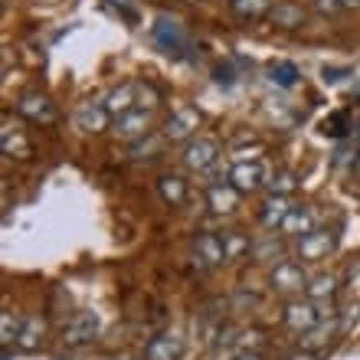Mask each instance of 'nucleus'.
Instances as JSON below:
<instances>
[{"label": "nucleus", "instance_id": "dca6fc26", "mask_svg": "<svg viewBox=\"0 0 360 360\" xmlns=\"http://www.w3.org/2000/svg\"><path fill=\"white\" fill-rule=\"evenodd\" d=\"M138 92H141V89L134 86V82H124V86L112 89V92H108V98H105V108H108V115H115V118L128 115L134 108V102H138Z\"/></svg>", "mask_w": 360, "mask_h": 360}, {"label": "nucleus", "instance_id": "f03ea898", "mask_svg": "<svg viewBox=\"0 0 360 360\" xmlns=\"http://www.w3.org/2000/svg\"><path fill=\"white\" fill-rule=\"evenodd\" d=\"M324 314H331V311H321L318 302H311V298H292V302L285 304L282 318H285V328H288V331L304 334V331H311Z\"/></svg>", "mask_w": 360, "mask_h": 360}, {"label": "nucleus", "instance_id": "7c9ffc66", "mask_svg": "<svg viewBox=\"0 0 360 360\" xmlns=\"http://www.w3.org/2000/svg\"><path fill=\"white\" fill-rule=\"evenodd\" d=\"M233 360H262V357H259V354H249V351H243V354H236V357H233Z\"/></svg>", "mask_w": 360, "mask_h": 360}, {"label": "nucleus", "instance_id": "0eeeda50", "mask_svg": "<svg viewBox=\"0 0 360 360\" xmlns=\"http://www.w3.org/2000/svg\"><path fill=\"white\" fill-rule=\"evenodd\" d=\"M115 138L118 141H141L144 134L151 131V108H131L128 115H122V118H115Z\"/></svg>", "mask_w": 360, "mask_h": 360}, {"label": "nucleus", "instance_id": "a878e982", "mask_svg": "<svg viewBox=\"0 0 360 360\" xmlns=\"http://www.w3.org/2000/svg\"><path fill=\"white\" fill-rule=\"evenodd\" d=\"M4 154H17V158H27L30 154V144H27V138L20 131H10V128H4Z\"/></svg>", "mask_w": 360, "mask_h": 360}, {"label": "nucleus", "instance_id": "f3484780", "mask_svg": "<svg viewBox=\"0 0 360 360\" xmlns=\"http://www.w3.org/2000/svg\"><path fill=\"white\" fill-rule=\"evenodd\" d=\"M288 210H292L288 197H282V193H269L266 203H262V210H259V219H262V226L266 229H275V226H282V219L288 217Z\"/></svg>", "mask_w": 360, "mask_h": 360}, {"label": "nucleus", "instance_id": "423d86ee", "mask_svg": "<svg viewBox=\"0 0 360 360\" xmlns=\"http://www.w3.org/2000/svg\"><path fill=\"white\" fill-rule=\"evenodd\" d=\"M269 282H272L275 292L295 295V292H302L304 285H308V275H304L302 262H295V259H282V262H275Z\"/></svg>", "mask_w": 360, "mask_h": 360}, {"label": "nucleus", "instance_id": "aec40b11", "mask_svg": "<svg viewBox=\"0 0 360 360\" xmlns=\"http://www.w3.org/2000/svg\"><path fill=\"white\" fill-rule=\"evenodd\" d=\"M269 20H272L275 27H282V30H295V27H302V23H304V10L298 7V4L282 0V4H275V7H272Z\"/></svg>", "mask_w": 360, "mask_h": 360}, {"label": "nucleus", "instance_id": "6ab92c4d", "mask_svg": "<svg viewBox=\"0 0 360 360\" xmlns=\"http://www.w3.org/2000/svg\"><path fill=\"white\" fill-rule=\"evenodd\" d=\"M180 357V341L174 334H158L144 347V360H177Z\"/></svg>", "mask_w": 360, "mask_h": 360}, {"label": "nucleus", "instance_id": "6e6552de", "mask_svg": "<svg viewBox=\"0 0 360 360\" xmlns=\"http://www.w3.org/2000/svg\"><path fill=\"white\" fill-rule=\"evenodd\" d=\"M314 229H318V213H314V207L302 203V207L288 210V217L282 219L278 233L288 239H302V236H308V233H314Z\"/></svg>", "mask_w": 360, "mask_h": 360}, {"label": "nucleus", "instance_id": "39448f33", "mask_svg": "<svg viewBox=\"0 0 360 360\" xmlns=\"http://www.w3.org/2000/svg\"><path fill=\"white\" fill-rule=\"evenodd\" d=\"M334 246H338V236H334L328 226H318L314 233H308V236L298 239V259L302 262H321V259H328L334 252Z\"/></svg>", "mask_w": 360, "mask_h": 360}, {"label": "nucleus", "instance_id": "4be33fe9", "mask_svg": "<svg viewBox=\"0 0 360 360\" xmlns=\"http://www.w3.org/2000/svg\"><path fill=\"white\" fill-rule=\"evenodd\" d=\"M272 0H229V10L236 13L239 20H262V17H269L272 13Z\"/></svg>", "mask_w": 360, "mask_h": 360}, {"label": "nucleus", "instance_id": "2f4dec72", "mask_svg": "<svg viewBox=\"0 0 360 360\" xmlns=\"http://www.w3.org/2000/svg\"><path fill=\"white\" fill-rule=\"evenodd\" d=\"M351 285H360V262H357V269L351 266Z\"/></svg>", "mask_w": 360, "mask_h": 360}, {"label": "nucleus", "instance_id": "bb28decb", "mask_svg": "<svg viewBox=\"0 0 360 360\" xmlns=\"http://www.w3.org/2000/svg\"><path fill=\"white\" fill-rule=\"evenodd\" d=\"M223 249H226V259H239L243 256V252H249V239L246 236H239V233H233V229H229V233H223Z\"/></svg>", "mask_w": 360, "mask_h": 360}, {"label": "nucleus", "instance_id": "9d476101", "mask_svg": "<svg viewBox=\"0 0 360 360\" xmlns=\"http://www.w3.org/2000/svg\"><path fill=\"white\" fill-rule=\"evenodd\" d=\"M95 334H98V318H95V311H79L76 318L63 328V341H66L69 347H82V344L95 341Z\"/></svg>", "mask_w": 360, "mask_h": 360}, {"label": "nucleus", "instance_id": "473e14b6", "mask_svg": "<svg viewBox=\"0 0 360 360\" xmlns=\"http://www.w3.org/2000/svg\"><path fill=\"white\" fill-rule=\"evenodd\" d=\"M288 360H314V354L304 351V354H295V357H288Z\"/></svg>", "mask_w": 360, "mask_h": 360}, {"label": "nucleus", "instance_id": "c756f323", "mask_svg": "<svg viewBox=\"0 0 360 360\" xmlns=\"http://www.w3.org/2000/svg\"><path fill=\"white\" fill-rule=\"evenodd\" d=\"M314 10L321 13V17H328V13H338V10H344L341 0H314Z\"/></svg>", "mask_w": 360, "mask_h": 360}, {"label": "nucleus", "instance_id": "b1692460", "mask_svg": "<svg viewBox=\"0 0 360 360\" xmlns=\"http://www.w3.org/2000/svg\"><path fill=\"white\" fill-rule=\"evenodd\" d=\"M39 338H43V321H39V318H27V321H23V331H20V347H23V351H33V347H37L39 344Z\"/></svg>", "mask_w": 360, "mask_h": 360}, {"label": "nucleus", "instance_id": "f257e3e1", "mask_svg": "<svg viewBox=\"0 0 360 360\" xmlns=\"http://www.w3.org/2000/svg\"><path fill=\"white\" fill-rule=\"evenodd\" d=\"M180 161L190 174H210L219 161V144L213 138H193V141H187Z\"/></svg>", "mask_w": 360, "mask_h": 360}, {"label": "nucleus", "instance_id": "7ed1b4c3", "mask_svg": "<svg viewBox=\"0 0 360 360\" xmlns=\"http://www.w3.org/2000/svg\"><path fill=\"white\" fill-rule=\"evenodd\" d=\"M154 43L164 53H171V56H187V49H190L187 33H184V27L174 17H158V23H154Z\"/></svg>", "mask_w": 360, "mask_h": 360}, {"label": "nucleus", "instance_id": "1a4fd4ad", "mask_svg": "<svg viewBox=\"0 0 360 360\" xmlns=\"http://www.w3.org/2000/svg\"><path fill=\"white\" fill-rule=\"evenodd\" d=\"M200 128L197 108H177V112L164 122V141H190Z\"/></svg>", "mask_w": 360, "mask_h": 360}, {"label": "nucleus", "instance_id": "4468645a", "mask_svg": "<svg viewBox=\"0 0 360 360\" xmlns=\"http://www.w3.org/2000/svg\"><path fill=\"white\" fill-rule=\"evenodd\" d=\"M105 124H108V108H105V102H82L76 108V128H82V131H102Z\"/></svg>", "mask_w": 360, "mask_h": 360}, {"label": "nucleus", "instance_id": "f8f14e48", "mask_svg": "<svg viewBox=\"0 0 360 360\" xmlns=\"http://www.w3.org/2000/svg\"><path fill=\"white\" fill-rule=\"evenodd\" d=\"M193 252L203 266H219V262H226V249H223V236L219 233H200L193 239Z\"/></svg>", "mask_w": 360, "mask_h": 360}, {"label": "nucleus", "instance_id": "393cba45", "mask_svg": "<svg viewBox=\"0 0 360 360\" xmlns=\"http://www.w3.org/2000/svg\"><path fill=\"white\" fill-rule=\"evenodd\" d=\"M20 318L13 311H4V318H0V341H4V347H10L13 341H20Z\"/></svg>", "mask_w": 360, "mask_h": 360}, {"label": "nucleus", "instance_id": "c85d7f7f", "mask_svg": "<svg viewBox=\"0 0 360 360\" xmlns=\"http://www.w3.org/2000/svg\"><path fill=\"white\" fill-rule=\"evenodd\" d=\"M154 148H161V138H151V141H134L131 148H128V154H131V158H144V151H154Z\"/></svg>", "mask_w": 360, "mask_h": 360}, {"label": "nucleus", "instance_id": "a211bd4d", "mask_svg": "<svg viewBox=\"0 0 360 360\" xmlns=\"http://www.w3.org/2000/svg\"><path fill=\"white\" fill-rule=\"evenodd\" d=\"M158 193H161V200L167 207H180V203L187 200V180L180 177V174H161Z\"/></svg>", "mask_w": 360, "mask_h": 360}, {"label": "nucleus", "instance_id": "412c9836", "mask_svg": "<svg viewBox=\"0 0 360 360\" xmlns=\"http://www.w3.org/2000/svg\"><path fill=\"white\" fill-rule=\"evenodd\" d=\"M334 295H338V278L334 275H314V278H308V285H304V298H311V302H331Z\"/></svg>", "mask_w": 360, "mask_h": 360}, {"label": "nucleus", "instance_id": "ddd939ff", "mask_svg": "<svg viewBox=\"0 0 360 360\" xmlns=\"http://www.w3.org/2000/svg\"><path fill=\"white\" fill-rule=\"evenodd\" d=\"M207 200H210V210L213 213H236V207H239V190L233 187V184H210V190H207Z\"/></svg>", "mask_w": 360, "mask_h": 360}, {"label": "nucleus", "instance_id": "9b49d317", "mask_svg": "<svg viewBox=\"0 0 360 360\" xmlns=\"http://www.w3.org/2000/svg\"><path fill=\"white\" fill-rule=\"evenodd\" d=\"M17 108H20V115H23L27 122H33V124H53L56 122V108H53V102H49L46 95H39V92H27L17 102Z\"/></svg>", "mask_w": 360, "mask_h": 360}, {"label": "nucleus", "instance_id": "2eb2a0df", "mask_svg": "<svg viewBox=\"0 0 360 360\" xmlns=\"http://www.w3.org/2000/svg\"><path fill=\"white\" fill-rule=\"evenodd\" d=\"M334 314H338V311L324 314V318H321V321H318V324H314L311 331H304V334H302V338H304V341H302V344H304V351H314V347H324V344L331 341L334 334L341 331V321H338Z\"/></svg>", "mask_w": 360, "mask_h": 360}, {"label": "nucleus", "instance_id": "5701e85b", "mask_svg": "<svg viewBox=\"0 0 360 360\" xmlns=\"http://www.w3.org/2000/svg\"><path fill=\"white\" fill-rule=\"evenodd\" d=\"M269 79H272L275 86L292 89L295 82H298V69H295L292 63H272V66H269Z\"/></svg>", "mask_w": 360, "mask_h": 360}, {"label": "nucleus", "instance_id": "20e7f679", "mask_svg": "<svg viewBox=\"0 0 360 360\" xmlns=\"http://www.w3.org/2000/svg\"><path fill=\"white\" fill-rule=\"evenodd\" d=\"M229 184L239 193H256V190H262L269 184V167L262 161H239L229 171Z\"/></svg>", "mask_w": 360, "mask_h": 360}, {"label": "nucleus", "instance_id": "cd10ccee", "mask_svg": "<svg viewBox=\"0 0 360 360\" xmlns=\"http://www.w3.org/2000/svg\"><path fill=\"white\" fill-rule=\"evenodd\" d=\"M269 187H272V193H282V197H288V193L295 190V177H292V174H278V177H275Z\"/></svg>", "mask_w": 360, "mask_h": 360}]
</instances>
